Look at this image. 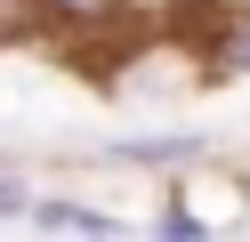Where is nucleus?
<instances>
[{
  "mask_svg": "<svg viewBox=\"0 0 250 242\" xmlns=\"http://www.w3.org/2000/svg\"><path fill=\"white\" fill-rule=\"evenodd\" d=\"M24 226H49V234H121V218H113V210L65 202V194H33V202H24Z\"/></svg>",
  "mask_w": 250,
  "mask_h": 242,
  "instance_id": "f257e3e1",
  "label": "nucleus"
},
{
  "mask_svg": "<svg viewBox=\"0 0 250 242\" xmlns=\"http://www.w3.org/2000/svg\"><path fill=\"white\" fill-rule=\"evenodd\" d=\"M202 154H210V145H202V137H186V129H178V137H113V145H105V161H146V170L202 161Z\"/></svg>",
  "mask_w": 250,
  "mask_h": 242,
  "instance_id": "f03ea898",
  "label": "nucleus"
},
{
  "mask_svg": "<svg viewBox=\"0 0 250 242\" xmlns=\"http://www.w3.org/2000/svg\"><path fill=\"white\" fill-rule=\"evenodd\" d=\"M210 73H250V0H234L226 16H218V32H210Z\"/></svg>",
  "mask_w": 250,
  "mask_h": 242,
  "instance_id": "7ed1b4c3",
  "label": "nucleus"
},
{
  "mask_svg": "<svg viewBox=\"0 0 250 242\" xmlns=\"http://www.w3.org/2000/svg\"><path fill=\"white\" fill-rule=\"evenodd\" d=\"M49 24H121L129 16V0H33Z\"/></svg>",
  "mask_w": 250,
  "mask_h": 242,
  "instance_id": "20e7f679",
  "label": "nucleus"
},
{
  "mask_svg": "<svg viewBox=\"0 0 250 242\" xmlns=\"http://www.w3.org/2000/svg\"><path fill=\"white\" fill-rule=\"evenodd\" d=\"M24 202H33L24 170H8V161H0V226H17V218H24Z\"/></svg>",
  "mask_w": 250,
  "mask_h": 242,
  "instance_id": "39448f33",
  "label": "nucleus"
},
{
  "mask_svg": "<svg viewBox=\"0 0 250 242\" xmlns=\"http://www.w3.org/2000/svg\"><path fill=\"white\" fill-rule=\"evenodd\" d=\"M162 234H210V218H202V210H186V202H162Z\"/></svg>",
  "mask_w": 250,
  "mask_h": 242,
  "instance_id": "423d86ee",
  "label": "nucleus"
}]
</instances>
